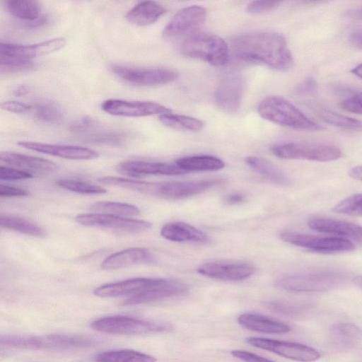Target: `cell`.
Returning a JSON list of instances; mask_svg holds the SVG:
<instances>
[{
	"instance_id": "d6a6232c",
	"label": "cell",
	"mask_w": 362,
	"mask_h": 362,
	"mask_svg": "<svg viewBox=\"0 0 362 362\" xmlns=\"http://www.w3.org/2000/svg\"><path fill=\"white\" fill-rule=\"evenodd\" d=\"M0 226L2 228L38 238L46 236V231L37 224L21 217L1 214Z\"/></svg>"
},
{
	"instance_id": "f546056e",
	"label": "cell",
	"mask_w": 362,
	"mask_h": 362,
	"mask_svg": "<svg viewBox=\"0 0 362 362\" xmlns=\"http://www.w3.org/2000/svg\"><path fill=\"white\" fill-rule=\"evenodd\" d=\"M245 162L254 171L273 183L281 185L289 183V179L284 172L264 158L251 156L245 158Z\"/></svg>"
},
{
	"instance_id": "ffe728a7",
	"label": "cell",
	"mask_w": 362,
	"mask_h": 362,
	"mask_svg": "<svg viewBox=\"0 0 362 362\" xmlns=\"http://www.w3.org/2000/svg\"><path fill=\"white\" fill-rule=\"evenodd\" d=\"M163 280L164 279L144 277L129 279L101 285L93 291V293L101 298L131 296L153 288Z\"/></svg>"
},
{
	"instance_id": "ac0fdd59",
	"label": "cell",
	"mask_w": 362,
	"mask_h": 362,
	"mask_svg": "<svg viewBox=\"0 0 362 362\" xmlns=\"http://www.w3.org/2000/svg\"><path fill=\"white\" fill-rule=\"evenodd\" d=\"M66 39L55 37L33 45H18L1 42L0 57L30 60L32 58L46 55L63 48Z\"/></svg>"
},
{
	"instance_id": "f5cc1de1",
	"label": "cell",
	"mask_w": 362,
	"mask_h": 362,
	"mask_svg": "<svg viewBox=\"0 0 362 362\" xmlns=\"http://www.w3.org/2000/svg\"><path fill=\"white\" fill-rule=\"evenodd\" d=\"M348 173L351 177L362 181V165L353 167Z\"/></svg>"
},
{
	"instance_id": "2e32d148",
	"label": "cell",
	"mask_w": 362,
	"mask_h": 362,
	"mask_svg": "<svg viewBox=\"0 0 362 362\" xmlns=\"http://www.w3.org/2000/svg\"><path fill=\"white\" fill-rule=\"evenodd\" d=\"M206 9L200 6H190L179 10L168 22L163 30L165 38L175 37L199 28L205 21Z\"/></svg>"
},
{
	"instance_id": "4dcf8cb0",
	"label": "cell",
	"mask_w": 362,
	"mask_h": 362,
	"mask_svg": "<svg viewBox=\"0 0 362 362\" xmlns=\"http://www.w3.org/2000/svg\"><path fill=\"white\" fill-rule=\"evenodd\" d=\"M95 362H156L151 355L132 350L117 349L101 352L94 358Z\"/></svg>"
},
{
	"instance_id": "83f0119b",
	"label": "cell",
	"mask_w": 362,
	"mask_h": 362,
	"mask_svg": "<svg viewBox=\"0 0 362 362\" xmlns=\"http://www.w3.org/2000/svg\"><path fill=\"white\" fill-rule=\"evenodd\" d=\"M332 342L340 347L349 348L356 345L362 339V330L351 322H338L329 329Z\"/></svg>"
},
{
	"instance_id": "7a4b0ae2",
	"label": "cell",
	"mask_w": 362,
	"mask_h": 362,
	"mask_svg": "<svg viewBox=\"0 0 362 362\" xmlns=\"http://www.w3.org/2000/svg\"><path fill=\"white\" fill-rule=\"evenodd\" d=\"M97 344L95 339L78 334H4L0 337L1 346L21 350H71L88 348Z\"/></svg>"
},
{
	"instance_id": "277c9868",
	"label": "cell",
	"mask_w": 362,
	"mask_h": 362,
	"mask_svg": "<svg viewBox=\"0 0 362 362\" xmlns=\"http://www.w3.org/2000/svg\"><path fill=\"white\" fill-rule=\"evenodd\" d=\"M182 55L202 60L215 66L227 64L228 44L219 36L208 33H197L186 38L180 45Z\"/></svg>"
},
{
	"instance_id": "b9f144b4",
	"label": "cell",
	"mask_w": 362,
	"mask_h": 362,
	"mask_svg": "<svg viewBox=\"0 0 362 362\" xmlns=\"http://www.w3.org/2000/svg\"><path fill=\"white\" fill-rule=\"evenodd\" d=\"M269 306L276 312L293 316L300 315L305 312L309 307V305L306 303L278 300L271 302Z\"/></svg>"
},
{
	"instance_id": "f35d334b",
	"label": "cell",
	"mask_w": 362,
	"mask_h": 362,
	"mask_svg": "<svg viewBox=\"0 0 362 362\" xmlns=\"http://www.w3.org/2000/svg\"><path fill=\"white\" fill-rule=\"evenodd\" d=\"M332 210L344 215L362 216V193L354 194L341 200Z\"/></svg>"
},
{
	"instance_id": "8992f818",
	"label": "cell",
	"mask_w": 362,
	"mask_h": 362,
	"mask_svg": "<svg viewBox=\"0 0 362 362\" xmlns=\"http://www.w3.org/2000/svg\"><path fill=\"white\" fill-rule=\"evenodd\" d=\"M90 327L97 332L122 335L153 334L171 329L166 323L119 315L98 318L91 322Z\"/></svg>"
},
{
	"instance_id": "d4e9b609",
	"label": "cell",
	"mask_w": 362,
	"mask_h": 362,
	"mask_svg": "<svg viewBox=\"0 0 362 362\" xmlns=\"http://www.w3.org/2000/svg\"><path fill=\"white\" fill-rule=\"evenodd\" d=\"M160 235L166 240L178 243H207L209 236L201 230L184 222H171L160 229Z\"/></svg>"
},
{
	"instance_id": "d6986e66",
	"label": "cell",
	"mask_w": 362,
	"mask_h": 362,
	"mask_svg": "<svg viewBox=\"0 0 362 362\" xmlns=\"http://www.w3.org/2000/svg\"><path fill=\"white\" fill-rule=\"evenodd\" d=\"M307 224L313 230L332 234L362 246V226L356 223L330 218H313Z\"/></svg>"
},
{
	"instance_id": "1f68e13d",
	"label": "cell",
	"mask_w": 362,
	"mask_h": 362,
	"mask_svg": "<svg viewBox=\"0 0 362 362\" xmlns=\"http://www.w3.org/2000/svg\"><path fill=\"white\" fill-rule=\"evenodd\" d=\"M5 7L10 14L23 21H36L40 16L41 6L35 0H8Z\"/></svg>"
},
{
	"instance_id": "836d02e7",
	"label": "cell",
	"mask_w": 362,
	"mask_h": 362,
	"mask_svg": "<svg viewBox=\"0 0 362 362\" xmlns=\"http://www.w3.org/2000/svg\"><path fill=\"white\" fill-rule=\"evenodd\" d=\"M159 120L168 127L189 132L201 131L204 126V122L197 118L170 112L160 115Z\"/></svg>"
},
{
	"instance_id": "6f0895ef",
	"label": "cell",
	"mask_w": 362,
	"mask_h": 362,
	"mask_svg": "<svg viewBox=\"0 0 362 362\" xmlns=\"http://www.w3.org/2000/svg\"><path fill=\"white\" fill-rule=\"evenodd\" d=\"M353 282L356 286L362 290V275H358L353 279Z\"/></svg>"
},
{
	"instance_id": "4316f807",
	"label": "cell",
	"mask_w": 362,
	"mask_h": 362,
	"mask_svg": "<svg viewBox=\"0 0 362 362\" xmlns=\"http://www.w3.org/2000/svg\"><path fill=\"white\" fill-rule=\"evenodd\" d=\"M166 11V8L158 2L144 1L132 8L125 18L132 24L144 26L156 22Z\"/></svg>"
},
{
	"instance_id": "ee69618b",
	"label": "cell",
	"mask_w": 362,
	"mask_h": 362,
	"mask_svg": "<svg viewBox=\"0 0 362 362\" xmlns=\"http://www.w3.org/2000/svg\"><path fill=\"white\" fill-rule=\"evenodd\" d=\"M34 175L28 172L12 167H0V179L2 180H19L32 178Z\"/></svg>"
},
{
	"instance_id": "74e56055",
	"label": "cell",
	"mask_w": 362,
	"mask_h": 362,
	"mask_svg": "<svg viewBox=\"0 0 362 362\" xmlns=\"http://www.w3.org/2000/svg\"><path fill=\"white\" fill-rule=\"evenodd\" d=\"M61 188L83 194H103L107 189L89 182L71 179H59L55 182Z\"/></svg>"
},
{
	"instance_id": "ba28073f",
	"label": "cell",
	"mask_w": 362,
	"mask_h": 362,
	"mask_svg": "<svg viewBox=\"0 0 362 362\" xmlns=\"http://www.w3.org/2000/svg\"><path fill=\"white\" fill-rule=\"evenodd\" d=\"M279 236L291 245L323 254L351 252L356 248L352 242L333 235H315L284 230L280 233Z\"/></svg>"
},
{
	"instance_id": "9f6ffc18",
	"label": "cell",
	"mask_w": 362,
	"mask_h": 362,
	"mask_svg": "<svg viewBox=\"0 0 362 362\" xmlns=\"http://www.w3.org/2000/svg\"><path fill=\"white\" fill-rule=\"evenodd\" d=\"M351 72L357 76L358 77L362 78V64H360L355 66L352 70Z\"/></svg>"
},
{
	"instance_id": "6da1fadb",
	"label": "cell",
	"mask_w": 362,
	"mask_h": 362,
	"mask_svg": "<svg viewBox=\"0 0 362 362\" xmlns=\"http://www.w3.org/2000/svg\"><path fill=\"white\" fill-rule=\"evenodd\" d=\"M238 59L279 71L289 70L293 58L285 37L273 31H255L238 35L230 40Z\"/></svg>"
},
{
	"instance_id": "30bf717a",
	"label": "cell",
	"mask_w": 362,
	"mask_h": 362,
	"mask_svg": "<svg viewBox=\"0 0 362 362\" xmlns=\"http://www.w3.org/2000/svg\"><path fill=\"white\" fill-rule=\"evenodd\" d=\"M246 341L254 347L298 362H313L321 357L316 349L298 342L257 337H247Z\"/></svg>"
},
{
	"instance_id": "60d3db41",
	"label": "cell",
	"mask_w": 362,
	"mask_h": 362,
	"mask_svg": "<svg viewBox=\"0 0 362 362\" xmlns=\"http://www.w3.org/2000/svg\"><path fill=\"white\" fill-rule=\"evenodd\" d=\"M33 67L31 60L0 57L1 73H14L27 71Z\"/></svg>"
},
{
	"instance_id": "8fae6325",
	"label": "cell",
	"mask_w": 362,
	"mask_h": 362,
	"mask_svg": "<svg viewBox=\"0 0 362 362\" xmlns=\"http://www.w3.org/2000/svg\"><path fill=\"white\" fill-rule=\"evenodd\" d=\"M112 71L121 80L134 86H151L175 81L177 74L164 68H138L113 65Z\"/></svg>"
},
{
	"instance_id": "ab89813d",
	"label": "cell",
	"mask_w": 362,
	"mask_h": 362,
	"mask_svg": "<svg viewBox=\"0 0 362 362\" xmlns=\"http://www.w3.org/2000/svg\"><path fill=\"white\" fill-rule=\"evenodd\" d=\"M127 139V136L117 131H102L95 132L87 136L86 139L88 141L110 146L123 145Z\"/></svg>"
},
{
	"instance_id": "bcb514c9",
	"label": "cell",
	"mask_w": 362,
	"mask_h": 362,
	"mask_svg": "<svg viewBox=\"0 0 362 362\" xmlns=\"http://www.w3.org/2000/svg\"><path fill=\"white\" fill-rule=\"evenodd\" d=\"M230 354L233 357L244 362H275L258 354L245 350H232Z\"/></svg>"
},
{
	"instance_id": "c3c4849f",
	"label": "cell",
	"mask_w": 362,
	"mask_h": 362,
	"mask_svg": "<svg viewBox=\"0 0 362 362\" xmlns=\"http://www.w3.org/2000/svg\"><path fill=\"white\" fill-rule=\"evenodd\" d=\"M1 107L6 111L13 113H24L30 109V106L28 104L16 100L4 101L1 103Z\"/></svg>"
},
{
	"instance_id": "cb8c5ba5",
	"label": "cell",
	"mask_w": 362,
	"mask_h": 362,
	"mask_svg": "<svg viewBox=\"0 0 362 362\" xmlns=\"http://www.w3.org/2000/svg\"><path fill=\"white\" fill-rule=\"evenodd\" d=\"M151 252L145 247H134L115 252L107 257L100 264L103 269L113 270L134 265L150 263L153 261Z\"/></svg>"
},
{
	"instance_id": "681fc988",
	"label": "cell",
	"mask_w": 362,
	"mask_h": 362,
	"mask_svg": "<svg viewBox=\"0 0 362 362\" xmlns=\"http://www.w3.org/2000/svg\"><path fill=\"white\" fill-rule=\"evenodd\" d=\"M29 192L25 189L8 185H0V196L1 197H25Z\"/></svg>"
},
{
	"instance_id": "f6af8a7d",
	"label": "cell",
	"mask_w": 362,
	"mask_h": 362,
	"mask_svg": "<svg viewBox=\"0 0 362 362\" xmlns=\"http://www.w3.org/2000/svg\"><path fill=\"white\" fill-rule=\"evenodd\" d=\"M280 4L276 1H254L247 4L246 10L252 14L262 13L274 9Z\"/></svg>"
},
{
	"instance_id": "11a10c76",
	"label": "cell",
	"mask_w": 362,
	"mask_h": 362,
	"mask_svg": "<svg viewBox=\"0 0 362 362\" xmlns=\"http://www.w3.org/2000/svg\"><path fill=\"white\" fill-rule=\"evenodd\" d=\"M349 17L354 18H362V8L351 10L347 12Z\"/></svg>"
},
{
	"instance_id": "5b68a950",
	"label": "cell",
	"mask_w": 362,
	"mask_h": 362,
	"mask_svg": "<svg viewBox=\"0 0 362 362\" xmlns=\"http://www.w3.org/2000/svg\"><path fill=\"white\" fill-rule=\"evenodd\" d=\"M349 274L338 270L320 271L285 276L278 281L282 289L293 292H322L343 286Z\"/></svg>"
},
{
	"instance_id": "db71d44e",
	"label": "cell",
	"mask_w": 362,
	"mask_h": 362,
	"mask_svg": "<svg viewBox=\"0 0 362 362\" xmlns=\"http://www.w3.org/2000/svg\"><path fill=\"white\" fill-rule=\"evenodd\" d=\"M30 91V88L28 86L25 85H21L18 86L14 90L13 94L16 96H23L28 93Z\"/></svg>"
},
{
	"instance_id": "8d00e7d4",
	"label": "cell",
	"mask_w": 362,
	"mask_h": 362,
	"mask_svg": "<svg viewBox=\"0 0 362 362\" xmlns=\"http://www.w3.org/2000/svg\"><path fill=\"white\" fill-rule=\"evenodd\" d=\"M319 114L325 122L332 125L349 130H362V121L361 120L329 110H322Z\"/></svg>"
},
{
	"instance_id": "603a6c76",
	"label": "cell",
	"mask_w": 362,
	"mask_h": 362,
	"mask_svg": "<svg viewBox=\"0 0 362 362\" xmlns=\"http://www.w3.org/2000/svg\"><path fill=\"white\" fill-rule=\"evenodd\" d=\"M0 160L33 175H47L58 168V165L49 160L11 151L1 152Z\"/></svg>"
},
{
	"instance_id": "816d5d0a",
	"label": "cell",
	"mask_w": 362,
	"mask_h": 362,
	"mask_svg": "<svg viewBox=\"0 0 362 362\" xmlns=\"http://www.w3.org/2000/svg\"><path fill=\"white\" fill-rule=\"evenodd\" d=\"M349 40L356 46L362 47V30L351 33L349 35Z\"/></svg>"
},
{
	"instance_id": "f907efd6",
	"label": "cell",
	"mask_w": 362,
	"mask_h": 362,
	"mask_svg": "<svg viewBox=\"0 0 362 362\" xmlns=\"http://www.w3.org/2000/svg\"><path fill=\"white\" fill-rule=\"evenodd\" d=\"M245 199V196L244 194L241 192H234L227 195L224 199V202L228 205H236L241 204Z\"/></svg>"
},
{
	"instance_id": "d590c367",
	"label": "cell",
	"mask_w": 362,
	"mask_h": 362,
	"mask_svg": "<svg viewBox=\"0 0 362 362\" xmlns=\"http://www.w3.org/2000/svg\"><path fill=\"white\" fill-rule=\"evenodd\" d=\"M35 117L40 121L47 123H56L63 117L61 107L52 100H41L34 107Z\"/></svg>"
},
{
	"instance_id": "44dd1931",
	"label": "cell",
	"mask_w": 362,
	"mask_h": 362,
	"mask_svg": "<svg viewBox=\"0 0 362 362\" xmlns=\"http://www.w3.org/2000/svg\"><path fill=\"white\" fill-rule=\"evenodd\" d=\"M188 286L175 280L165 279L159 285L129 296L123 301L124 305H134L151 303L168 298L181 296L188 291Z\"/></svg>"
},
{
	"instance_id": "9a60e30c",
	"label": "cell",
	"mask_w": 362,
	"mask_h": 362,
	"mask_svg": "<svg viewBox=\"0 0 362 362\" xmlns=\"http://www.w3.org/2000/svg\"><path fill=\"white\" fill-rule=\"evenodd\" d=\"M244 91V82L239 74L228 73L218 81L214 98L217 106L227 113L236 112L240 107Z\"/></svg>"
},
{
	"instance_id": "52a82bcc",
	"label": "cell",
	"mask_w": 362,
	"mask_h": 362,
	"mask_svg": "<svg viewBox=\"0 0 362 362\" xmlns=\"http://www.w3.org/2000/svg\"><path fill=\"white\" fill-rule=\"evenodd\" d=\"M272 153L283 159L308 160L327 162L339 159L341 150L336 146L327 144L289 142L274 145Z\"/></svg>"
},
{
	"instance_id": "7c38bea8",
	"label": "cell",
	"mask_w": 362,
	"mask_h": 362,
	"mask_svg": "<svg viewBox=\"0 0 362 362\" xmlns=\"http://www.w3.org/2000/svg\"><path fill=\"white\" fill-rule=\"evenodd\" d=\"M106 113L119 117H140L170 113L171 110L159 103L151 101L107 99L101 103Z\"/></svg>"
},
{
	"instance_id": "5bb4252c",
	"label": "cell",
	"mask_w": 362,
	"mask_h": 362,
	"mask_svg": "<svg viewBox=\"0 0 362 362\" xmlns=\"http://www.w3.org/2000/svg\"><path fill=\"white\" fill-rule=\"evenodd\" d=\"M221 182L218 179H207L153 182L151 195L169 199H180L202 193Z\"/></svg>"
},
{
	"instance_id": "e0dca14e",
	"label": "cell",
	"mask_w": 362,
	"mask_h": 362,
	"mask_svg": "<svg viewBox=\"0 0 362 362\" xmlns=\"http://www.w3.org/2000/svg\"><path fill=\"white\" fill-rule=\"evenodd\" d=\"M18 145L33 151L70 160H93L100 156L95 150L76 145L52 144L28 141H20Z\"/></svg>"
},
{
	"instance_id": "4fadbf2b",
	"label": "cell",
	"mask_w": 362,
	"mask_h": 362,
	"mask_svg": "<svg viewBox=\"0 0 362 362\" xmlns=\"http://www.w3.org/2000/svg\"><path fill=\"white\" fill-rule=\"evenodd\" d=\"M256 271L255 266L243 262H209L201 264L199 274L221 281H238L250 278Z\"/></svg>"
},
{
	"instance_id": "e575fe53",
	"label": "cell",
	"mask_w": 362,
	"mask_h": 362,
	"mask_svg": "<svg viewBox=\"0 0 362 362\" xmlns=\"http://www.w3.org/2000/svg\"><path fill=\"white\" fill-rule=\"evenodd\" d=\"M90 209L97 213L119 216H134L140 214L139 209L135 205L111 201L95 202L90 206Z\"/></svg>"
},
{
	"instance_id": "9c48e42d",
	"label": "cell",
	"mask_w": 362,
	"mask_h": 362,
	"mask_svg": "<svg viewBox=\"0 0 362 362\" xmlns=\"http://www.w3.org/2000/svg\"><path fill=\"white\" fill-rule=\"evenodd\" d=\"M75 221L88 227L130 234L142 233L152 226L151 223L144 220L97 212L78 214L75 217Z\"/></svg>"
},
{
	"instance_id": "7dc6e473",
	"label": "cell",
	"mask_w": 362,
	"mask_h": 362,
	"mask_svg": "<svg viewBox=\"0 0 362 362\" xmlns=\"http://www.w3.org/2000/svg\"><path fill=\"white\" fill-rule=\"evenodd\" d=\"M95 125V121L89 117H83L74 121L69 127L74 133H83Z\"/></svg>"
},
{
	"instance_id": "f1b7e54d",
	"label": "cell",
	"mask_w": 362,
	"mask_h": 362,
	"mask_svg": "<svg viewBox=\"0 0 362 362\" xmlns=\"http://www.w3.org/2000/svg\"><path fill=\"white\" fill-rule=\"evenodd\" d=\"M181 169L187 172L215 171L224 168V162L215 156L209 155L185 156L176 162Z\"/></svg>"
},
{
	"instance_id": "484cf974",
	"label": "cell",
	"mask_w": 362,
	"mask_h": 362,
	"mask_svg": "<svg viewBox=\"0 0 362 362\" xmlns=\"http://www.w3.org/2000/svg\"><path fill=\"white\" fill-rule=\"evenodd\" d=\"M238 322L245 329L264 334H284L291 331L287 324L258 313L241 314Z\"/></svg>"
},
{
	"instance_id": "3957f363",
	"label": "cell",
	"mask_w": 362,
	"mask_h": 362,
	"mask_svg": "<svg viewBox=\"0 0 362 362\" xmlns=\"http://www.w3.org/2000/svg\"><path fill=\"white\" fill-rule=\"evenodd\" d=\"M257 111L263 119L283 127L306 131H319L322 128L281 96L265 98L259 104Z\"/></svg>"
},
{
	"instance_id": "7bdbcfd3",
	"label": "cell",
	"mask_w": 362,
	"mask_h": 362,
	"mask_svg": "<svg viewBox=\"0 0 362 362\" xmlns=\"http://www.w3.org/2000/svg\"><path fill=\"white\" fill-rule=\"evenodd\" d=\"M340 106L347 112L362 115V91L356 92L344 99Z\"/></svg>"
},
{
	"instance_id": "7402d4cb",
	"label": "cell",
	"mask_w": 362,
	"mask_h": 362,
	"mask_svg": "<svg viewBox=\"0 0 362 362\" xmlns=\"http://www.w3.org/2000/svg\"><path fill=\"white\" fill-rule=\"evenodd\" d=\"M117 169L119 172L132 177L145 175H180L186 173L176 163L144 160H127L120 163Z\"/></svg>"
}]
</instances>
